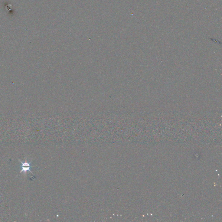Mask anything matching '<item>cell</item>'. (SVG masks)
Segmentation results:
<instances>
[{
    "label": "cell",
    "mask_w": 222,
    "mask_h": 222,
    "mask_svg": "<svg viewBox=\"0 0 222 222\" xmlns=\"http://www.w3.org/2000/svg\"><path fill=\"white\" fill-rule=\"evenodd\" d=\"M19 161L21 163L22 168L21 171L20 172V173L22 172H24V176H26V175L27 172L28 171H29L31 172L32 174H34L30 170V168H31V167L30 165H31V161L29 163L28 162L27 158H25V161L24 162H22V161H21V160L20 159H19Z\"/></svg>",
    "instance_id": "cell-1"
}]
</instances>
